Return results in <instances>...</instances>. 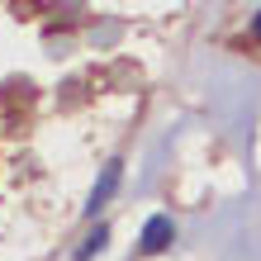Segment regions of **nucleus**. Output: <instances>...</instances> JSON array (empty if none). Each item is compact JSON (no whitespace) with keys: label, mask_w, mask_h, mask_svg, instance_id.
<instances>
[{"label":"nucleus","mask_w":261,"mask_h":261,"mask_svg":"<svg viewBox=\"0 0 261 261\" xmlns=\"http://www.w3.org/2000/svg\"><path fill=\"white\" fill-rule=\"evenodd\" d=\"M105 242H110V233H105V228H95V233H90V238H86V247H81V252H76V256H81V261H86L90 252H100V247H105Z\"/></svg>","instance_id":"obj_3"},{"label":"nucleus","mask_w":261,"mask_h":261,"mask_svg":"<svg viewBox=\"0 0 261 261\" xmlns=\"http://www.w3.org/2000/svg\"><path fill=\"white\" fill-rule=\"evenodd\" d=\"M256 38H261V14H256Z\"/></svg>","instance_id":"obj_4"},{"label":"nucleus","mask_w":261,"mask_h":261,"mask_svg":"<svg viewBox=\"0 0 261 261\" xmlns=\"http://www.w3.org/2000/svg\"><path fill=\"white\" fill-rule=\"evenodd\" d=\"M171 238H176V223H171V214H152V219L143 223V252H166L171 247Z\"/></svg>","instance_id":"obj_1"},{"label":"nucleus","mask_w":261,"mask_h":261,"mask_svg":"<svg viewBox=\"0 0 261 261\" xmlns=\"http://www.w3.org/2000/svg\"><path fill=\"white\" fill-rule=\"evenodd\" d=\"M114 186H119V162H110V166H105V171H100L95 190H90V199H86V214H95V209L105 204V199L114 195Z\"/></svg>","instance_id":"obj_2"}]
</instances>
